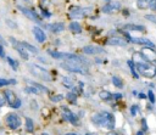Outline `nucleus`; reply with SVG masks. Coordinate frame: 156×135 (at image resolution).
<instances>
[{
  "mask_svg": "<svg viewBox=\"0 0 156 135\" xmlns=\"http://www.w3.org/2000/svg\"><path fill=\"white\" fill-rule=\"evenodd\" d=\"M129 42H132L133 44L144 45V46H146V48H153V49H155V44L151 42L150 39H148V38H137V37H131Z\"/></svg>",
  "mask_w": 156,
  "mask_h": 135,
  "instance_id": "obj_11",
  "label": "nucleus"
},
{
  "mask_svg": "<svg viewBox=\"0 0 156 135\" xmlns=\"http://www.w3.org/2000/svg\"><path fill=\"white\" fill-rule=\"evenodd\" d=\"M0 57H5V52H4V48L3 45L0 44Z\"/></svg>",
  "mask_w": 156,
  "mask_h": 135,
  "instance_id": "obj_41",
  "label": "nucleus"
},
{
  "mask_svg": "<svg viewBox=\"0 0 156 135\" xmlns=\"http://www.w3.org/2000/svg\"><path fill=\"white\" fill-rule=\"evenodd\" d=\"M111 82H112V84L116 86V88H118V89H121L122 86H123V82H122V79L120 78V77H117V76H113L112 78H111Z\"/></svg>",
  "mask_w": 156,
  "mask_h": 135,
  "instance_id": "obj_29",
  "label": "nucleus"
},
{
  "mask_svg": "<svg viewBox=\"0 0 156 135\" xmlns=\"http://www.w3.org/2000/svg\"><path fill=\"white\" fill-rule=\"evenodd\" d=\"M99 97L104 101H108V100H112V94L107 90H101L99 93Z\"/></svg>",
  "mask_w": 156,
  "mask_h": 135,
  "instance_id": "obj_24",
  "label": "nucleus"
},
{
  "mask_svg": "<svg viewBox=\"0 0 156 135\" xmlns=\"http://www.w3.org/2000/svg\"><path fill=\"white\" fill-rule=\"evenodd\" d=\"M5 102H6V97H5V95L3 96V95H0V107H3L4 105H5Z\"/></svg>",
  "mask_w": 156,
  "mask_h": 135,
  "instance_id": "obj_38",
  "label": "nucleus"
},
{
  "mask_svg": "<svg viewBox=\"0 0 156 135\" xmlns=\"http://www.w3.org/2000/svg\"><path fill=\"white\" fill-rule=\"evenodd\" d=\"M23 90H24V93H27V94H33V95H39V94L42 93L40 90H38L37 88L32 86V85H27Z\"/></svg>",
  "mask_w": 156,
  "mask_h": 135,
  "instance_id": "obj_26",
  "label": "nucleus"
},
{
  "mask_svg": "<svg viewBox=\"0 0 156 135\" xmlns=\"http://www.w3.org/2000/svg\"><path fill=\"white\" fill-rule=\"evenodd\" d=\"M148 129H149V127L146 124V119L143 118V119H141V130H143V132H148Z\"/></svg>",
  "mask_w": 156,
  "mask_h": 135,
  "instance_id": "obj_34",
  "label": "nucleus"
},
{
  "mask_svg": "<svg viewBox=\"0 0 156 135\" xmlns=\"http://www.w3.org/2000/svg\"><path fill=\"white\" fill-rule=\"evenodd\" d=\"M21 105H22V102H21V100H20L18 97H17V100H16V102L13 104V106H12V109H15V110H17V109H20L21 107Z\"/></svg>",
  "mask_w": 156,
  "mask_h": 135,
  "instance_id": "obj_36",
  "label": "nucleus"
},
{
  "mask_svg": "<svg viewBox=\"0 0 156 135\" xmlns=\"http://www.w3.org/2000/svg\"><path fill=\"white\" fill-rule=\"evenodd\" d=\"M65 135H77V134H74V133H67V134H65Z\"/></svg>",
  "mask_w": 156,
  "mask_h": 135,
  "instance_id": "obj_47",
  "label": "nucleus"
},
{
  "mask_svg": "<svg viewBox=\"0 0 156 135\" xmlns=\"http://www.w3.org/2000/svg\"><path fill=\"white\" fill-rule=\"evenodd\" d=\"M144 133H145V132H143V130H139V132H137V134H135V135H144Z\"/></svg>",
  "mask_w": 156,
  "mask_h": 135,
  "instance_id": "obj_45",
  "label": "nucleus"
},
{
  "mask_svg": "<svg viewBox=\"0 0 156 135\" xmlns=\"http://www.w3.org/2000/svg\"><path fill=\"white\" fill-rule=\"evenodd\" d=\"M51 102L54 104H56V102H60V101H62L64 100V95H61V94H57V95H54L51 96Z\"/></svg>",
  "mask_w": 156,
  "mask_h": 135,
  "instance_id": "obj_30",
  "label": "nucleus"
},
{
  "mask_svg": "<svg viewBox=\"0 0 156 135\" xmlns=\"http://www.w3.org/2000/svg\"><path fill=\"white\" fill-rule=\"evenodd\" d=\"M10 79H5V78H0V86H5V85H10Z\"/></svg>",
  "mask_w": 156,
  "mask_h": 135,
  "instance_id": "obj_33",
  "label": "nucleus"
},
{
  "mask_svg": "<svg viewBox=\"0 0 156 135\" xmlns=\"http://www.w3.org/2000/svg\"><path fill=\"white\" fill-rule=\"evenodd\" d=\"M10 83H11V84H16V83H17V80H16V79H12V78H11V79H10Z\"/></svg>",
  "mask_w": 156,
  "mask_h": 135,
  "instance_id": "obj_44",
  "label": "nucleus"
},
{
  "mask_svg": "<svg viewBox=\"0 0 156 135\" xmlns=\"http://www.w3.org/2000/svg\"><path fill=\"white\" fill-rule=\"evenodd\" d=\"M62 84L67 88V89H72L74 84V79L71 77H62Z\"/></svg>",
  "mask_w": 156,
  "mask_h": 135,
  "instance_id": "obj_23",
  "label": "nucleus"
},
{
  "mask_svg": "<svg viewBox=\"0 0 156 135\" xmlns=\"http://www.w3.org/2000/svg\"><path fill=\"white\" fill-rule=\"evenodd\" d=\"M138 111H139V107L137 105H133L131 107V114H132V116H135V114L138 113Z\"/></svg>",
  "mask_w": 156,
  "mask_h": 135,
  "instance_id": "obj_35",
  "label": "nucleus"
},
{
  "mask_svg": "<svg viewBox=\"0 0 156 135\" xmlns=\"http://www.w3.org/2000/svg\"><path fill=\"white\" fill-rule=\"evenodd\" d=\"M29 72L33 74L34 77L42 79V80H46V82H50L51 80V76L50 73L46 71L45 68H43V67H39L37 65H29Z\"/></svg>",
  "mask_w": 156,
  "mask_h": 135,
  "instance_id": "obj_5",
  "label": "nucleus"
},
{
  "mask_svg": "<svg viewBox=\"0 0 156 135\" xmlns=\"http://www.w3.org/2000/svg\"><path fill=\"white\" fill-rule=\"evenodd\" d=\"M42 12H43V16H44V17H50V16H51V13H50V12H48L46 10H44V9H43V11H42Z\"/></svg>",
  "mask_w": 156,
  "mask_h": 135,
  "instance_id": "obj_42",
  "label": "nucleus"
},
{
  "mask_svg": "<svg viewBox=\"0 0 156 135\" xmlns=\"http://www.w3.org/2000/svg\"><path fill=\"white\" fill-rule=\"evenodd\" d=\"M135 63V68H137V72L143 76L145 78L151 79L156 76V67L154 65H151V62H146V61H137Z\"/></svg>",
  "mask_w": 156,
  "mask_h": 135,
  "instance_id": "obj_2",
  "label": "nucleus"
},
{
  "mask_svg": "<svg viewBox=\"0 0 156 135\" xmlns=\"http://www.w3.org/2000/svg\"><path fill=\"white\" fill-rule=\"evenodd\" d=\"M6 61H8V63L11 66V68L13 70V71H18V62L16 61V60H13L12 57H10V56H8L6 57Z\"/></svg>",
  "mask_w": 156,
  "mask_h": 135,
  "instance_id": "obj_28",
  "label": "nucleus"
},
{
  "mask_svg": "<svg viewBox=\"0 0 156 135\" xmlns=\"http://www.w3.org/2000/svg\"><path fill=\"white\" fill-rule=\"evenodd\" d=\"M5 124L8 125V128H10L11 130H16L22 125V120L17 113L10 112L5 116Z\"/></svg>",
  "mask_w": 156,
  "mask_h": 135,
  "instance_id": "obj_4",
  "label": "nucleus"
},
{
  "mask_svg": "<svg viewBox=\"0 0 156 135\" xmlns=\"http://www.w3.org/2000/svg\"><path fill=\"white\" fill-rule=\"evenodd\" d=\"M22 45L24 46V49L28 51V52H31V54H33V55H37L38 54V49L37 48H34L33 45H31L29 43H27V42H22Z\"/></svg>",
  "mask_w": 156,
  "mask_h": 135,
  "instance_id": "obj_25",
  "label": "nucleus"
},
{
  "mask_svg": "<svg viewBox=\"0 0 156 135\" xmlns=\"http://www.w3.org/2000/svg\"><path fill=\"white\" fill-rule=\"evenodd\" d=\"M6 23H8L10 27H12V28H16V27H17L16 23H12V22H11V19H6Z\"/></svg>",
  "mask_w": 156,
  "mask_h": 135,
  "instance_id": "obj_40",
  "label": "nucleus"
},
{
  "mask_svg": "<svg viewBox=\"0 0 156 135\" xmlns=\"http://www.w3.org/2000/svg\"><path fill=\"white\" fill-rule=\"evenodd\" d=\"M148 100L150 101L151 104H155V101H156V99H155V94L151 91V89L148 91Z\"/></svg>",
  "mask_w": 156,
  "mask_h": 135,
  "instance_id": "obj_31",
  "label": "nucleus"
},
{
  "mask_svg": "<svg viewBox=\"0 0 156 135\" xmlns=\"http://www.w3.org/2000/svg\"><path fill=\"white\" fill-rule=\"evenodd\" d=\"M107 45H112V46H127L128 45V40H126L122 37H112L110 39H107L106 42Z\"/></svg>",
  "mask_w": 156,
  "mask_h": 135,
  "instance_id": "obj_14",
  "label": "nucleus"
},
{
  "mask_svg": "<svg viewBox=\"0 0 156 135\" xmlns=\"http://www.w3.org/2000/svg\"><path fill=\"white\" fill-rule=\"evenodd\" d=\"M120 9H121V4L118 1H110L105 6H103L101 11H103V13H112V12L118 11Z\"/></svg>",
  "mask_w": 156,
  "mask_h": 135,
  "instance_id": "obj_12",
  "label": "nucleus"
},
{
  "mask_svg": "<svg viewBox=\"0 0 156 135\" xmlns=\"http://www.w3.org/2000/svg\"><path fill=\"white\" fill-rule=\"evenodd\" d=\"M122 28L128 32H145L146 31L145 27L140 26V24H123Z\"/></svg>",
  "mask_w": 156,
  "mask_h": 135,
  "instance_id": "obj_18",
  "label": "nucleus"
},
{
  "mask_svg": "<svg viewBox=\"0 0 156 135\" xmlns=\"http://www.w3.org/2000/svg\"><path fill=\"white\" fill-rule=\"evenodd\" d=\"M151 10H156V0H151L150 1V6H149Z\"/></svg>",
  "mask_w": 156,
  "mask_h": 135,
  "instance_id": "obj_39",
  "label": "nucleus"
},
{
  "mask_svg": "<svg viewBox=\"0 0 156 135\" xmlns=\"http://www.w3.org/2000/svg\"><path fill=\"white\" fill-rule=\"evenodd\" d=\"M145 18H146V19H150L151 22H154V23L156 24V17H155L154 15H146V16H145Z\"/></svg>",
  "mask_w": 156,
  "mask_h": 135,
  "instance_id": "obj_37",
  "label": "nucleus"
},
{
  "mask_svg": "<svg viewBox=\"0 0 156 135\" xmlns=\"http://www.w3.org/2000/svg\"><path fill=\"white\" fill-rule=\"evenodd\" d=\"M82 51L87 55H97V54H103L105 52L99 46H93V45H87V46H83Z\"/></svg>",
  "mask_w": 156,
  "mask_h": 135,
  "instance_id": "obj_16",
  "label": "nucleus"
},
{
  "mask_svg": "<svg viewBox=\"0 0 156 135\" xmlns=\"http://www.w3.org/2000/svg\"><path fill=\"white\" fill-rule=\"evenodd\" d=\"M4 95H5V97H6V102H8V105L12 109L13 104H15L16 100H17V96L15 95V93H13L12 90H10V89H6V90L4 91Z\"/></svg>",
  "mask_w": 156,
  "mask_h": 135,
  "instance_id": "obj_17",
  "label": "nucleus"
},
{
  "mask_svg": "<svg viewBox=\"0 0 156 135\" xmlns=\"http://www.w3.org/2000/svg\"><path fill=\"white\" fill-rule=\"evenodd\" d=\"M77 94L76 93H73V91H70V93H67L66 94V100L69 101L70 104H73V105H76L77 104Z\"/></svg>",
  "mask_w": 156,
  "mask_h": 135,
  "instance_id": "obj_22",
  "label": "nucleus"
},
{
  "mask_svg": "<svg viewBox=\"0 0 156 135\" xmlns=\"http://www.w3.org/2000/svg\"><path fill=\"white\" fill-rule=\"evenodd\" d=\"M69 29L73 33V34H79V33H82V26L76 21H72L69 26Z\"/></svg>",
  "mask_w": 156,
  "mask_h": 135,
  "instance_id": "obj_19",
  "label": "nucleus"
},
{
  "mask_svg": "<svg viewBox=\"0 0 156 135\" xmlns=\"http://www.w3.org/2000/svg\"><path fill=\"white\" fill-rule=\"evenodd\" d=\"M60 66L62 67L64 70L73 72V73H78V74H88V68L85 66H83L82 62L79 61H74V60H66V61L61 62Z\"/></svg>",
  "mask_w": 156,
  "mask_h": 135,
  "instance_id": "obj_3",
  "label": "nucleus"
},
{
  "mask_svg": "<svg viewBox=\"0 0 156 135\" xmlns=\"http://www.w3.org/2000/svg\"><path fill=\"white\" fill-rule=\"evenodd\" d=\"M32 33H33V35H34V38H36V40L38 43H44L46 40V34L44 33V31L40 28V27H38V26L33 27Z\"/></svg>",
  "mask_w": 156,
  "mask_h": 135,
  "instance_id": "obj_13",
  "label": "nucleus"
},
{
  "mask_svg": "<svg viewBox=\"0 0 156 135\" xmlns=\"http://www.w3.org/2000/svg\"><path fill=\"white\" fill-rule=\"evenodd\" d=\"M26 83L28 84V85H32V86L37 88V89L40 90V91H44V93H48V91H49L46 86H44V85H42V84H39V83H37V82H33V80H31V79H26Z\"/></svg>",
  "mask_w": 156,
  "mask_h": 135,
  "instance_id": "obj_20",
  "label": "nucleus"
},
{
  "mask_svg": "<svg viewBox=\"0 0 156 135\" xmlns=\"http://www.w3.org/2000/svg\"><path fill=\"white\" fill-rule=\"evenodd\" d=\"M26 129H27V132H28V133L34 132V123H33L32 118H29V117L26 118Z\"/></svg>",
  "mask_w": 156,
  "mask_h": 135,
  "instance_id": "obj_27",
  "label": "nucleus"
},
{
  "mask_svg": "<svg viewBox=\"0 0 156 135\" xmlns=\"http://www.w3.org/2000/svg\"><path fill=\"white\" fill-rule=\"evenodd\" d=\"M24 1H26V3H29V0H24Z\"/></svg>",
  "mask_w": 156,
  "mask_h": 135,
  "instance_id": "obj_48",
  "label": "nucleus"
},
{
  "mask_svg": "<svg viewBox=\"0 0 156 135\" xmlns=\"http://www.w3.org/2000/svg\"><path fill=\"white\" fill-rule=\"evenodd\" d=\"M46 29H49L51 33H55V34H57V33H61L65 31V24L61 23V22H55V23H49L46 24Z\"/></svg>",
  "mask_w": 156,
  "mask_h": 135,
  "instance_id": "obj_15",
  "label": "nucleus"
},
{
  "mask_svg": "<svg viewBox=\"0 0 156 135\" xmlns=\"http://www.w3.org/2000/svg\"><path fill=\"white\" fill-rule=\"evenodd\" d=\"M92 122L100 127V128H106L108 130H113L116 128V118H115L113 114L108 113L106 111L95 113L92 117Z\"/></svg>",
  "mask_w": 156,
  "mask_h": 135,
  "instance_id": "obj_1",
  "label": "nucleus"
},
{
  "mask_svg": "<svg viewBox=\"0 0 156 135\" xmlns=\"http://www.w3.org/2000/svg\"><path fill=\"white\" fill-rule=\"evenodd\" d=\"M85 135H90V134H85Z\"/></svg>",
  "mask_w": 156,
  "mask_h": 135,
  "instance_id": "obj_50",
  "label": "nucleus"
},
{
  "mask_svg": "<svg viewBox=\"0 0 156 135\" xmlns=\"http://www.w3.org/2000/svg\"><path fill=\"white\" fill-rule=\"evenodd\" d=\"M9 39H10V43L12 44V46L15 48V50L18 52V55L21 56V58L24 60V61H27L28 57H29V55H28V51H27L24 49V46L22 45V42H17V40L15 38H12V37H10Z\"/></svg>",
  "mask_w": 156,
  "mask_h": 135,
  "instance_id": "obj_7",
  "label": "nucleus"
},
{
  "mask_svg": "<svg viewBox=\"0 0 156 135\" xmlns=\"http://www.w3.org/2000/svg\"><path fill=\"white\" fill-rule=\"evenodd\" d=\"M17 8H18V10L21 11L27 18H29L31 21L37 22V23H40V22H42V18L38 16V13H37L34 10H29V9L24 8V6H22V5H18Z\"/></svg>",
  "mask_w": 156,
  "mask_h": 135,
  "instance_id": "obj_8",
  "label": "nucleus"
},
{
  "mask_svg": "<svg viewBox=\"0 0 156 135\" xmlns=\"http://www.w3.org/2000/svg\"><path fill=\"white\" fill-rule=\"evenodd\" d=\"M121 99H123V95H122L121 93H112V100H121Z\"/></svg>",
  "mask_w": 156,
  "mask_h": 135,
  "instance_id": "obj_32",
  "label": "nucleus"
},
{
  "mask_svg": "<svg viewBox=\"0 0 156 135\" xmlns=\"http://www.w3.org/2000/svg\"><path fill=\"white\" fill-rule=\"evenodd\" d=\"M107 135H117V134H116V133H113L112 130H110V133H108Z\"/></svg>",
  "mask_w": 156,
  "mask_h": 135,
  "instance_id": "obj_46",
  "label": "nucleus"
},
{
  "mask_svg": "<svg viewBox=\"0 0 156 135\" xmlns=\"http://www.w3.org/2000/svg\"><path fill=\"white\" fill-rule=\"evenodd\" d=\"M127 65L129 66V71H131V73H132L133 78H134V79H138L139 76H138V73H137V68H135L134 61H133V60H128V61H127Z\"/></svg>",
  "mask_w": 156,
  "mask_h": 135,
  "instance_id": "obj_21",
  "label": "nucleus"
},
{
  "mask_svg": "<svg viewBox=\"0 0 156 135\" xmlns=\"http://www.w3.org/2000/svg\"><path fill=\"white\" fill-rule=\"evenodd\" d=\"M42 135H48V134H45V133H43V134H42Z\"/></svg>",
  "mask_w": 156,
  "mask_h": 135,
  "instance_id": "obj_49",
  "label": "nucleus"
},
{
  "mask_svg": "<svg viewBox=\"0 0 156 135\" xmlns=\"http://www.w3.org/2000/svg\"><path fill=\"white\" fill-rule=\"evenodd\" d=\"M140 55H141V57H143L144 61H146V62L156 61V51L153 48L143 49V50L140 51Z\"/></svg>",
  "mask_w": 156,
  "mask_h": 135,
  "instance_id": "obj_10",
  "label": "nucleus"
},
{
  "mask_svg": "<svg viewBox=\"0 0 156 135\" xmlns=\"http://www.w3.org/2000/svg\"><path fill=\"white\" fill-rule=\"evenodd\" d=\"M138 97L139 99H141V100H145V99H148V95H145V94H138Z\"/></svg>",
  "mask_w": 156,
  "mask_h": 135,
  "instance_id": "obj_43",
  "label": "nucleus"
},
{
  "mask_svg": "<svg viewBox=\"0 0 156 135\" xmlns=\"http://www.w3.org/2000/svg\"><path fill=\"white\" fill-rule=\"evenodd\" d=\"M61 109H62V117L65 120H67V122H70L71 124H74V125L78 124V117L71 110H69L67 107H61Z\"/></svg>",
  "mask_w": 156,
  "mask_h": 135,
  "instance_id": "obj_9",
  "label": "nucleus"
},
{
  "mask_svg": "<svg viewBox=\"0 0 156 135\" xmlns=\"http://www.w3.org/2000/svg\"><path fill=\"white\" fill-rule=\"evenodd\" d=\"M92 8H79V6H72L70 9V16L72 18H83L92 12Z\"/></svg>",
  "mask_w": 156,
  "mask_h": 135,
  "instance_id": "obj_6",
  "label": "nucleus"
}]
</instances>
